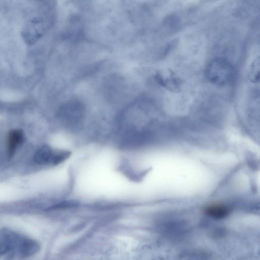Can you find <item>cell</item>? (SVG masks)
<instances>
[{
    "label": "cell",
    "instance_id": "cell-1",
    "mask_svg": "<svg viewBox=\"0 0 260 260\" xmlns=\"http://www.w3.org/2000/svg\"><path fill=\"white\" fill-rule=\"evenodd\" d=\"M233 74L232 65L223 59H216L211 61L207 66L205 75L212 84L223 86L228 83Z\"/></svg>",
    "mask_w": 260,
    "mask_h": 260
},
{
    "label": "cell",
    "instance_id": "cell-2",
    "mask_svg": "<svg viewBox=\"0 0 260 260\" xmlns=\"http://www.w3.org/2000/svg\"><path fill=\"white\" fill-rule=\"evenodd\" d=\"M46 25L44 21L35 18L29 22L22 32V36L25 41L32 45L37 42L44 35Z\"/></svg>",
    "mask_w": 260,
    "mask_h": 260
},
{
    "label": "cell",
    "instance_id": "cell-3",
    "mask_svg": "<svg viewBox=\"0 0 260 260\" xmlns=\"http://www.w3.org/2000/svg\"><path fill=\"white\" fill-rule=\"evenodd\" d=\"M155 79L160 85L172 92L179 91L181 86V79L171 71L158 72Z\"/></svg>",
    "mask_w": 260,
    "mask_h": 260
},
{
    "label": "cell",
    "instance_id": "cell-4",
    "mask_svg": "<svg viewBox=\"0 0 260 260\" xmlns=\"http://www.w3.org/2000/svg\"><path fill=\"white\" fill-rule=\"evenodd\" d=\"M24 141V133L21 129H13L10 132L8 139V155L11 158L15 154L17 148Z\"/></svg>",
    "mask_w": 260,
    "mask_h": 260
},
{
    "label": "cell",
    "instance_id": "cell-5",
    "mask_svg": "<svg viewBox=\"0 0 260 260\" xmlns=\"http://www.w3.org/2000/svg\"><path fill=\"white\" fill-rule=\"evenodd\" d=\"M54 152L49 146H44L36 154L34 160L38 164L52 163Z\"/></svg>",
    "mask_w": 260,
    "mask_h": 260
},
{
    "label": "cell",
    "instance_id": "cell-6",
    "mask_svg": "<svg viewBox=\"0 0 260 260\" xmlns=\"http://www.w3.org/2000/svg\"><path fill=\"white\" fill-rule=\"evenodd\" d=\"M205 213L215 219H222L229 214V210L225 206L221 205H212L204 209Z\"/></svg>",
    "mask_w": 260,
    "mask_h": 260
},
{
    "label": "cell",
    "instance_id": "cell-7",
    "mask_svg": "<svg viewBox=\"0 0 260 260\" xmlns=\"http://www.w3.org/2000/svg\"><path fill=\"white\" fill-rule=\"evenodd\" d=\"M39 249V245L36 242L27 240L22 244L20 248V251L23 256L26 257L35 253Z\"/></svg>",
    "mask_w": 260,
    "mask_h": 260
},
{
    "label": "cell",
    "instance_id": "cell-8",
    "mask_svg": "<svg viewBox=\"0 0 260 260\" xmlns=\"http://www.w3.org/2000/svg\"><path fill=\"white\" fill-rule=\"evenodd\" d=\"M259 59L255 60L252 62L249 67V78L252 83H258L259 81Z\"/></svg>",
    "mask_w": 260,
    "mask_h": 260
},
{
    "label": "cell",
    "instance_id": "cell-9",
    "mask_svg": "<svg viewBox=\"0 0 260 260\" xmlns=\"http://www.w3.org/2000/svg\"><path fill=\"white\" fill-rule=\"evenodd\" d=\"M71 155V153L67 151H60L54 153L52 163L58 165L67 160Z\"/></svg>",
    "mask_w": 260,
    "mask_h": 260
},
{
    "label": "cell",
    "instance_id": "cell-10",
    "mask_svg": "<svg viewBox=\"0 0 260 260\" xmlns=\"http://www.w3.org/2000/svg\"><path fill=\"white\" fill-rule=\"evenodd\" d=\"M79 203L76 201H66L55 205L48 209V210L66 209L76 207Z\"/></svg>",
    "mask_w": 260,
    "mask_h": 260
}]
</instances>
